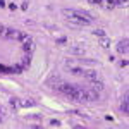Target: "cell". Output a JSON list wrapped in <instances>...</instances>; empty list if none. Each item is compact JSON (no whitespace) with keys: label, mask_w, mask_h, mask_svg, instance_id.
<instances>
[{"label":"cell","mask_w":129,"mask_h":129,"mask_svg":"<svg viewBox=\"0 0 129 129\" xmlns=\"http://www.w3.org/2000/svg\"><path fill=\"white\" fill-rule=\"evenodd\" d=\"M83 95H84V102H96L100 98L98 91H95L91 88H83Z\"/></svg>","instance_id":"cell-3"},{"label":"cell","mask_w":129,"mask_h":129,"mask_svg":"<svg viewBox=\"0 0 129 129\" xmlns=\"http://www.w3.org/2000/svg\"><path fill=\"white\" fill-rule=\"evenodd\" d=\"M24 24H26V26H35V21H31V19H26V21H24Z\"/></svg>","instance_id":"cell-28"},{"label":"cell","mask_w":129,"mask_h":129,"mask_svg":"<svg viewBox=\"0 0 129 129\" xmlns=\"http://www.w3.org/2000/svg\"><path fill=\"white\" fill-rule=\"evenodd\" d=\"M9 9L10 10H16V9H17V5H16V4H9Z\"/></svg>","instance_id":"cell-30"},{"label":"cell","mask_w":129,"mask_h":129,"mask_svg":"<svg viewBox=\"0 0 129 129\" xmlns=\"http://www.w3.org/2000/svg\"><path fill=\"white\" fill-rule=\"evenodd\" d=\"M83 78L86 81H93L98 78V74H96V71L95 69H84V72H83Z\"/></svg>","instance_id":"cell-7"},{"label":"cell","mask_w":129,"mask_h":129,"mask_svg":"<svg viewBox=\"0 0 129 129\" xmlns=\"http://www.w3.org/2000/svg\"><path fill=\"white\" fill-rule=\"evenodd\" d=\"M78 62L79 64H83V66H98V60H95V59H84V57H81V59H78Z\"/></svg>","instance_id":"cell-9"},{"label":"cell","mask_w":129,"mask_h":129,"mask_svg":"<svg viewBox=\"0 0 129 129\" xmlns=\"http://www.w3.org/2000/svg\"><path fill=\"white\" fill-rule=\"evenodd\" d=\"M127 48H129V40L127 38H124V40H120L119 43H117V52L119 53H127Z\"/></svg>","instance_id":"cell-6"},{"label":"cell","mask_w":129,"mask_h":129,"mask_svg":"<svg viewBox=\"0 0 129 129\" xmlns=\"http://www.w3.org/2000/svg\"><path fill=\"white\" fill-rule=\"evenodd\" d=\"M88 4H91V5H100L102 0H88Z\"/></svg>","instance_id":"cell-27"},{"label":"cell","mask_w":129,"mask_h":129,"mask_svg":"<svg viewBox=\"0 0 129 129\" xmlns=\"http://www.w3.org/2000/svg\"><path fill=\"white\" fill-rule=\"evenodd\" d=\"M93 35H95V36H100V38H102V36H107L103 29H93Z\"/></svg>","instance_id":"cell-20"},{"label":"cell","mask_w":129,"mask_h":129,"mask_svg":"<svg viewBox=\"0 0 129 129\" xmlns=\"http://www.w3.org/2000/svg\"><path fill=\"white\" fill-rule=\"evenodd\" d=\"M36 105V102L33 98H24V100H21V107H24V109H28V107H35Z\"/></svg>","instance_id":"cell-11"},{"label":"cell","mask_w":129,"mask_h":129,"mask_svg":"<svg viewBox=\"0 0 129 129\" xmlns=\"http://www.w3.org/2000/svg\"><path fill=\"white\" fill-rule=\"evenodd\" d=\"M9 103H10V107H14V109H17V107H21V100L17 98V96L10 98V100H9Z\"/></svg>","instance_id":"cell-17"},{"label":"cell","mask_w":129,"mask_h":129,"mask_svg":"<svg viewBox=\"0 0 129 129\" xmlns=\"http://www.w3.org/2000/svg\"><path fill=\"white\" fill-rule=\"evenodd\" d=\"M69 74H72V76H81L83 78V72H84V69H81V67H69V69H66Z\"/></svg>","instance_id":"cell-10"},{"label":"cell","mask_w":129,"mask_h":129,"mask_svg":"<svg viewBox=\"0 0 129 129\" xmlns=\"http://www.w3.org/2000/svg\"><path fill=\"white\" fill-rule=\"evenodd\" d=\"M98 43H100V47H103V48H109L110 47V40L107 38V36H102Z\"/></svg>","instance_id":"cell-14"},{"label":"cell","mask_w":129,"mask_h":129,"mask_svg":"<svg viewBox=\"0 0 129 129\" xmlns=\"http://www.w3.org/2000/svg\"><path fill=\"white\" fill-rule=\"evenodd\" d=\"M120 67H122V69H124V67H127V60L124 59V60H120V64H119Z\"/></svg>","instance_id":"cell-29"},{"label":"cell","mask_w":129,"mask_h":129,"mask_svg":"<svg viewBox=\"0 0 129 129\" xmlns=\"http://www.w3.org/2000/svg\"><path fill=\"white\" fill-rule=\"evenodd\" d=\"M57 43H59V45H66V43H67V38H66V36H60V38H57Z\"/></svg>","instance_id":"cell-21"},{"label":"cell","mask_w":129,"mask_h":129,"mask_svg":"<svg viewBox=\"0 0 129 129\" xmlns=\"http://www.w3.org/2000/svg\"><path fill=\"white\" fill-rule=\"evenodd\" d=\"M100 5L105 7V9H112V7H115V2H114V0H102Z\"/></svg>","instance_id":"cell-12"},{"label":"cell","mask_w":129,"mask_h":129,"mask_svg":"<svg viewBox=\"0 0 129 129\" xmlns=\"http://www.w3.org/2000/svg\"><path fill=\"white\" fill-rule=\"evenodd\" d=\"M62 16L69 21V22L76 24V26H89V24H91V21H88L86 17L74 14V12H72V9H62Z\"/></svg>","instance_id":"cell-1"},{"label":"cell","mask_w":129,"mask_h":129,"mask_svg":"<svg viewBox=\"0 0 129 129\" xmlns=\"http://www.w3.org/2000/svg\"><path fill=\"white\" fill-rule=\"evenodd\" d=\"M120 112H122L124 115H127V112H129V105H127V100H122V103H120Z\"/></svg>","instance_id":"cell-16"},{"label":"cell","mask_w":129,"mask_h":129,"mask_svg":"<svg viewBox=\"0 0 129 129\" xmlns=\"http://www.w3.org/2000/svg\"><path fill=\"white\" fill-rule=\"evenodd\" d=\"M29 127H35V129H40L41 126H40V124H29Z\"/></svg>","instance_id":"cell-33"},{"label":"cell","mask_w":129,"mask_h":129,"mask_svg":"<svg viewBox=\"0 0 129 129\" xmlns=\"http://www.w3.org/2000/svg\"><path fill=\"white\" fill-rule=\"evenodd\" d=\"M50 126H52V127H59V126H60V120L52 119V120H50Z\"/></svg>","instance_id":"cell-22"},{"label":"cell","mask_w":129,"mask_h":129,"mask_svg":"<svg viewBox=\"0 0 129 129\" xmlns=\"http://www.w3.org/2000/svg\"><path fill=\"white\" fill-rule=\"evenodd\" d=\"M22 66H24V69H28L29 67V64H31V53H26L24 55V59H22V62H21Z\"/></svg>","instance_id":"cell-15"},{"label":"cell","mask_w":129,"mask_h":129,"mask_svg":"<svg viewBox=\"0 0 129 129\" xmlns=\"http://www.w3.org/2000/svg\"><path fill=\"white\" fill-rule=\"evenodd\" d=\"M115 5H127V0H114Z\"/></svg>","instance_id":"cell-25"},{"label":"cell","mask_w":129,"mask_h":129,"mask_svg":"<svg viewBox=\"0 0 129 129\" xmlns=\"http://www.w3.org/2000/svg\"><path fill=\"white\" fill-rule=\"evenodd\" d=\"M0 7H5V0H0Z\"/></svg>","instance_id":"cell-34"},{"label":"cell","mask_w":129,"mask_h":129,"mask_svg":"<svg viewBox=\"0 0 129 129\" xmlns=\"http://www.w3.org/2000/svg\"><path fill=\"white\" fill-rule=\"evenodd\" d=\"M4 119H5V110L0 107V122H4Z\"/></svg>","instance_id":"cell-26"},{"label":"cell","mask_w":129,"mask_h":129,"mask_svg":"<svg viewBox=\"0 0 129 129\" xmlns=\"http://www.w3.org/2000/svg\"><path fill=\"white\" fill-rule=\"evenodd\" d=\"M84 52H86V47L83 43H74L69 47V53L72 55H84Z\"/></svg>","instance_id":"cell-4"},{"label":"cell","mask_w":129,"mask_h":129,"mask_svg":"<svg viewBox=\"0 0 129 129\" xmlns=\"http://www.w3.org/2000/svg\"><path fill=\"white\" fill-rule=\"evenodd\" d=\"M45 28L50 29V31H55V29H57V26H55V24H50V22H45Z\"/></svg>","instance_id":"cell-23"},{"label":"cell","mask_w":129,"mask_h":129,"mask_svg":"<svg viewBox=\"0 0 129 129\" xmlns=\"http://www.w3.org/2000/svg\"><path fill=\"white\" fill-rule=\"evenodd\" d=\"M21 9H22V10H26V9H28V2H22V5H21Z\"/></svg>","instance_id":"cell-31"},{"label":"cell","mask_w":129,"mask_h":129,"mask_svg":"<svg viewBox=\"0 0 129 129\" xmlns=\"http://www.w3.org/2000/svg\"><path fill=\"white\" fill-rule=\"evenodd\" d=\"M22 71H24V66H22V64H17V66L12 67V72H16V74H21Z\"/></svg>","instance_id":"cell-19"},{"label":"cell","mask_w":129,"mask_h":129,"mask_svg":"<svg viewBox=\"0 0 129 129\" xmlns=\"http://www.w3.org/2000/svg\"><path fill=\"white\" fill-rule=\"evenodd\" d=\"M5 38L7 40H16V41H26L29 36L22 31H17L14 28H7V33H5Z\"/></svg>","instance_id":"cell-2"},{"label":"cell","mask_w":129,"mask_h":129,"mask_svg":"<svg viewBox=\"0 0 129 129\" xmlns=\"http://www.w3.org/2000/svg\"><path fill=\"white\" fill-rule=\"evenodd\" d=\"M71 126L72 127H83V124H76V122H71Z\"/></svg>","instance_id":"cell-32"},{"label":"cell","mask_w":129,"mask_h":129,"mask_svg":"<svg viewBox=\"0 0 129 129\" xmlns=\"http://www.w3.org/2000/svg\"><path fill=\"white\" fill-rule=\"evenodd\" d=\"M35 47H36V45H35V41H33L31 36L26 41H22V50H24L26 53H33V52H35Z\"/></svg>","instance_id":"cell-5"},{"label":"cell","mask_w":129,"mask_h":129,"mask_svg":"<svg viewBox=\"0 0 129 129\" xmlns=\"http://www.w3.org/2000/svg\"><path fill=\"white\" fill-rule=\"evenodd\" d=\"M71 114H74V115H78V117H83V119L89 120V115H88V114H83V112H79V110H71Z\"/></svg>","instance_id":"cell-18"},{"label":"cell","mask_w":129,"mask_h":129,"mask_svg":"<svg viewBox=\"0 0 129 129\" xmlns=\"http://www.w3.org/2000/svg\"><path fill=\"white\" fill-rule=\"evenodd\" d=\"M89 83H91V89H95V91H102V89L105 88V84H103L98 78H96V79H93V81H89Z\"/></svg>","instance_id":"cell-8"},{"label":"cell","mask_w":129,"mask_h":129,"mask_svg":"<svg viewBox=\"0 0 129 129\" xmlns=\"http://www.w3.org/2000/svg\"><path fill=\"white\" fill-rule=\"evenodd\" d=\"M41 119H43L41 114H28L26 115V120H41Z\"/></svg>","instance_id":"cell-13"},{"label":"cell","mask_w":129,"mask_h":129,"mask_svg":"<svg viewBox=\"0 0 129 129\" xmlns=\"http://www.w3.org/2000/svg\"><path fill=\"white\" fill-rule=\"evenodd\" d=\"M5 33H7V28L4 24H0V36H5Z\"/></svg>","instance_id":"cell-24"}]
</instances>
